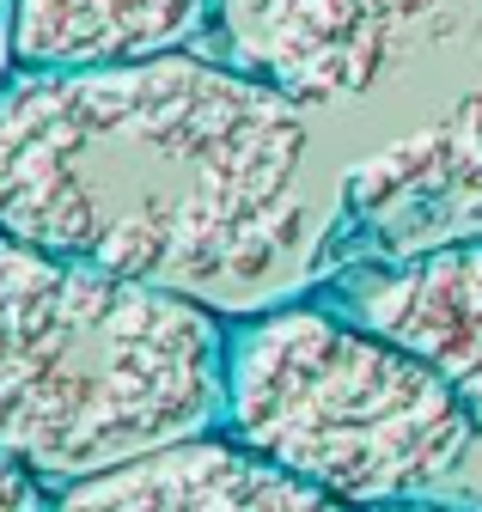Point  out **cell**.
<instances>
[{
    "label": "cell",
    "instance_id": "cell-1",
    "mask_svg": "<svg viewBox=\"0 0 482 512\" xmlns=\"http://www.w3.org/2000/svg\"><path fill=\"white\" fill-rule=\"evenodd\" d=\"M306 147V110L226 55L13 68L0 238L238 311L299 256Z\"/></svg>",
    "mask_w": 482,
    "mask_h": 512
},
{
    "label": "cell",
    "instance_id": "cell-2",
    "mask_svg": "<svg viewBox=\"0 0 482 512\" xmlns=\"http://www.w3.org/2000/svg\"><path fill=\"white\" fill-rule=\"evenodd\" d=\"M226 324L196 293L0 238V445L68 488L214 433Z\"/></svg>",
    "mask_w": 482,
    "mask_h": 512
},
{
    "label": "cell",
    "instance_id": "cell-3",
    "mask_svg": "<svg viewBox=\"0 0 482 512\" xmlns=\"http://www.w3.org/2000/svg\"><path fill=\"white\" fill-rule=\"evenodd\" d=\"M220 433L299 482L379 512L428 500L470 452L476 421L434 366L312 293L226 324Z\"/></svg>",
    "mask_w": 482,
    "mask_h": 512
},
{
    "label": "cell",
    "instance_id": "cell-4",
    "mask_svg": "<svg viewBox=\"0 0 482 512\" xmlns=\"http://www.w3.org/2000/svg\"><path fill=\"white\" fill-rule=\"evenodd\" d=\"M482 55V0H226V61L299 110L367 98L409 55Z\"/></svg>",
    "mask_w": 482,
    "mask_h": 512
},
{
    "label": "cell",
    "instance_id": "cell-5",
    "mask_svg": "<svg viewBox=\"0 0 482 512\" xmlns=\"http://www.w3.org/2000/svg\"><path fill=\"white\" fill-rule=\"evenodd\" d=\"M318 299L434 366L482 433V238L324 269Z\"/></svg>",
    "mask_w": 482,
    "mask_h": 512
},
{
    "label": "cell",
    "instance_id": "cell-6",
    "mask_svg": "<svg viewBox=\"0 0 482 512\" xmlns=\"http://www.w3.org/2000/svg\"><path fill=\"white\" fill-rule=\"evenodd\" d=\"M49 512H360L257 458L232 433H196L147 458L80 476L49 494Z\"/></svg>",
    "mask_w": 482,
    "mask_h": 512
},
{
    "label": "cell",
    "instance_id": "cell-7",
    "mask_svg": "<svg viewBox=\"0 0 482 512\" xmlns=\"http://www.w3.org/2000/svg\"><path fill=\"white\" fill-rule=\"evenodd\" d=\"M482 214V80L458 92L434 122H421L397 147L373 153L342 177V226H360L379 256L434 226Z\"/></svg>",
    "mask_w": 482,
    "mask_h": 512
},
{
    "label": "cell",
    "instance_id": "cell-8",
    "mask_svg": "<svg viewBox=\"0 0 482 512\" xmlns=\"http://www.w3.org/2000/svg\"><path fill=\"white\" fill-rule=\"evenodd\" d=\"M226 55V0H13V68Z\"/></svg>",
    "mask_w": 482,
    "mask_h": 512
},
{
    "label": "cell",
    "instance_id": "cell-9",
    "mask_svg": "<svg viewBox=\"0 0 482 512\" xmlns=\"http://www.w3.org/2000/svg\"><path fill=\"white\" fill-rule=\"evenodd\" d=\"M49 482H37L7 445H0V512H49Z\"/></svg>",
    "mask_w": 482,
    "mask_h": 512
},
{
    "label": "cell",
    "instance_id": "cell-10",
    "mask_svg": "<svg viewBox=\"0 0 482 512\" xmlns=\"http://www.w3.org/2000/svg\"><path fill=\"white\" fill-rule=\"evenodd\" d=\"M13 74V0H0V80Z\"/></svg>",
    "mask_w": 482,
    "mask_h": 512
},
{
    "label": "cell",
    "instance_id": "cell-11",
    "mask_svg": "<svg viewBox=\"0 0 482 512\" xmlns=\"http://www.w3.org/2000/svg\"><path fill=\"white\" fill-rule=\"evenodd\" d=\"M379 512H470V506H421V500H397V506H379Z\"/></svg>",
    "mask_w": 482,
    "mask_h": 512
}]
</instances>
